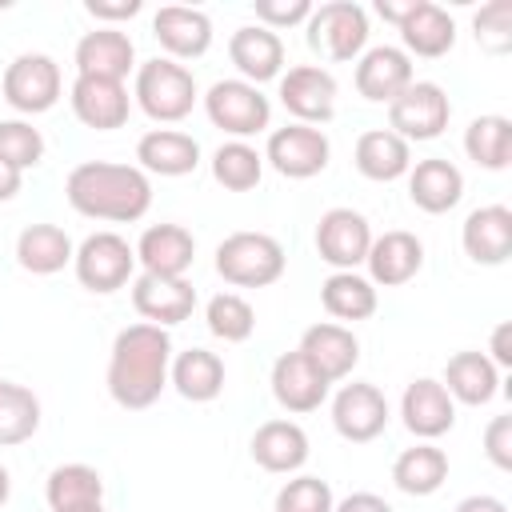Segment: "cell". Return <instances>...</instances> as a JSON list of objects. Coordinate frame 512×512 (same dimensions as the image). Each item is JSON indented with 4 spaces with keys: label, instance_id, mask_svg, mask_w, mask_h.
I'll return each mask as SVG.
<instances>
[{
    "label": "cell",
    "instance_id": "cell-1",
    "mask_svg": "<svg viewBox=\"0 0 512 512\" xmlns=\"http://www.w3.org/2000/svg\"><path fill=\"white\" fill-rule=\"evenodd\" d=\"M172 368V336L148 320L128 324L112 340L108 356V396L120 408H148L160 400Z\"/></svg>",
    "mask_w": 512,
    "mask_h": 512
},
{
    "label": "cell",
    "instance_id": "cell-2",
    "mask_svg": "<svg viewBox=\"0 0 512 512\" xmlns=\"http://www.w3.org/2000/svg\"><path fill=\"white\" fill-rule=\"evenodd\" d=\"M68 204L88 220L132 224L152 208V180L136 164L112 160H84L64 180Z\"/></svg>",
    "mask_w": 512,
    "mask_h": 512
},
{
    "label": "cell",
    "instance_id": "cell-3",
    "mask_svg": "<svg viewBox=\"0 0 512 512\" xmlns=\"http://www.w3.org/2000/svg\"><path fill=\"white\" fill-rule=\"evenodd\" d=\"M140 112L156 124H176L192 112V104L200 100L196 92V80L184 64L168 60V56H156V60H144L136 68V88H132Z\"/></svg>",
    "mask_w": 512,
    "mask_h": 512
},
{
    "label": "cell",
    "instance_id": "cell-4",
    "mask_svg": "<svg viewBox=\"0 0 512 512\" xmlns=\"http://www.w3.org/2000/svg\"><path fill=\"white\" fill-rule=\"evenodd\" d=\"M284 248L268 232H232L216 244V272L236 288H268L284 276Z\"/></svg>",
    "mask_w": 512,
    "mask_h": 512
},
{
    "label": "cell",
    "instance_id": "cell-5",
    "mask_svg": "<svg viewBox=\"0 0 512 512\" xmlns=\"http://www.w3.org/2000/svg\"><path fill=\"white\" fill-rule=\"evenodd\" d=\"M72 268H76V280L88 288V292H116L132 280L136 272V248L120 236V232H92L80 240L76 256H72Z\"/></svg>",
    "mask_w": 512,
    "mask_h": 512
},
{
    "label": "cell",
    "instance_id": "cell-6",
    "mask_svg": "<svg viewBox=\"0 0 512 512\" xmlns=\"http://www.w3.org/2000/svg\"><path fill=\"white\" fill-rule=\"evenodd\" d=\"M204 112H208V120H212L220 132H228V136H236V140L264 132L268 120H272L268 96H264L256 84H248V80H216V84L204 92Z\"/></svg>",
    "mask_w": 512,
    "mask_h": 512
},
{
    "label": "cell",
    "instance_id": "cell-7",
    "mask_svg": "<svg viewBox=\"0 0 512 512\" xmlns=\"http://www.w3.org/2000/svg\"><path fill=\"white\" fill-rule=\"evenodd\" d=\"M452 120V100L432 80H412L392 104H388V128L400 140H436Z\"/></svg>",
    "mask_w": 512,
    "mask_h": 512
},
{
    "label": "cell",
    "instance_id": "cell-8",
    "mask_svg": "<svg viewBox=\"0 0 512 512\" xmlns=\"http://www.w3.org/2000/svg\"><path fill=\"white\" fill-rule=\"evenodd\" d=\"M308 44L328 60H356L368 44V12L356 0H332L312 8Z\"/></svg>",
    "mask_w": 512,
    "mask_h": 512
},
{
    "label": "cell",
    "instance_id": "cell-9",
    "mask_svg": "<svg viewBox=\"0 0 512 512\" xmlns=\"http://www.w3.org/2000/svg\"><path fill=\"white\" fill-rule=\"evenodd\" d=\"M0 88H4L8 108L24 112V116H40V112L56 108V100H60V88H64L60 64L44 52H24L4 68Z\"/></svg>",
    "mask_w": 512,
    "mask_h": 512
},
{
    "label": "cell",
    "instance_id": "cell-10",
    "mask_svg": "<svg viewBox=\"0 0 512 512\" xmlns=\"http://www.w3.org/2000/svg\"><path fill=\"white\" fill-rule=\"evenodd\" d=\"M328 156H332V144L312 124H284L268 136V148H264V160L288 180L320 176L328 168Z\"/></svg>",
    "mask_w": 512,
    "mask_h": 512
},
{
    "label": "cell",
    "instance_id": "cell-11",
    "mask_svg": "<svg viewBox=\"0 0 512 512\" xmlns=\"http://www.w3.org/2000/svg\"><path fill=\"white\" fill-rule=\"evenodd\" d=\"M372 248V224L356 208H328L316 224V252L336 272H356Z\"/></svg>",
    "mask_w": 512,
    "mask_h": 512
},
{
    "label": "cell",
    "instance_id": "cell-12",
    "mask_svg": "<svg viewBox=\"0 0 512 512\" xmlns=\"http://www.w3.org/2000/svg\"><path fill=\"white\" fill-rule=\"evenodd\" d=\"M280 104L296 124H328L336 116V80L320 64H296L280 76Z\"/></svg>",
    "mask_w": 512,
    "mask_h": 512
},
{
    "label": "cell",
    "instance_id": "cell-13",
    "mask_svg": "<svg viewBox=\"0 0 512 512\" xmlns=\"http://www.w3.org/2000/svg\"><path fill=\"white\" fill-rule=\"evenodd\" d=\"M332 424L344 440L368 444L388 428V400L376 384L352 380L332 396Z\"/></svg>",
    "mask_w": 512,
    "mask_h": 512
},
{
    "label": "cell",
    "instance_id": "cell-14",
    "mask_svg": "<svg viewBox=\"0 0 512 512\" xmlns=\"http://www.w3.org/2000/svg\"><path fill=\"white\" fill-rule=\"evenodd\" d=\"M68 100H72L76 120L88 124V128H96V132L124 128L128 124V112H132V100H128L124 80H104V76H76Z\"/></svg>",
    "mask_w": 512,
    "mask_h": 512
},
{
    "label": "cell",
    "instance_id": "cell-15",
    "mask_svg": "<svg viewBox=\"0 0 512 512\" xmlns=\"http://www.w3.org/2000/svg\"><path fill=\"white\" fill-rule=\"evenodd\" d=\"M132 308L156 328L184 324L196 308V288L184 276H148V272H140L132 280Z\"/></svg>",
    "mask_w": 512,
    "mask_h": 512
},
{
    "label": "cell",
    "instance_id": "cell-16",
    "mask_svg": "<svg viewBox=\"0 0 512 512\" xmlns=\"http://www.w3.org/2000/svg\"><path fill=\"white\" fill-rule=\"evenodd\" d=\"M412 80V56L396 44H376L356 60V92L372 104H392Z\"/></svg>",
    "mask_w": 512,
    "mask_h": 512
},
{
    "label": "cell",
    "instance_id": "cell-17",
    "mask_svg": "<svg viewBox=\"0 0 512 512\" xmlns=\"http://www.w3.org/2000/svg\"><path fill=\"white\" fill-rule=\"evenodd\" d=\"M272 396H276V404L284 408V412H316L324 400H328V380L312 368V360L296 348V352H284V356H276V364H272Z\"/></svg>",
    "mask_w": 512,
    "mask_h": 512
},
{
    "label": "cell",
    "instance_id": "cell-18",
    "mask_svg": "<svg viewBox=\"0 0 512 512\" xmlns=\"http://www.w3.org/2000/svg\"><path fill=\"white\" fill-rule=\"evenodd\" d=\"M400 416H404V428L416 436V440H436L444 436L452 424H456V400L444 392L440 380L432 376H420L404 388L400 396Z\"/></svg>",
    "mask_w": 512,
    "mask_h": 512
},
{
    "label": "cell",
    "instance_id": "cell-19",
    "mask_svg": "<svg viewBox=\"0 0 512 512\" xmlns=\"http://www.w3.org/2000/svg\"><path fill=\"white\" fill-rule=\"evenodd\" d=\"M152 36L168 52V60H196L212 48V20L200 8L164 4L152 16Z\"/></svg>",
    "mask_w": 512,
    "mask_h": 512
},
{
    "label": "cell",
    "instance_id": "cell-20",
    "mask_svg": "<svg viewBox=\"0 0 512 512\" xmlns=\"http://www.w3.org/2000/svg\"><path fill=\"white\" fill-rule=\"evenodd\" d=\"M364 264H368V280L372 284L400 288V284H408L424 268V244L412 232L392 228L384 236H372V248L364 256Z\"/></svg>",
    "mask_w": 512,
    "mask_h": 512
},
{
    "label": "cell",
    "instance_id": "cell-21",
    "mask_svg": "<svg viewBox=\"0 0 512 512\" xmlns=\"http://www.w3.org/2000/svg\"><path fill=\"white\" fill-rule=\"evenodd\" d=\"M460 244L468 252V260L476 264H504L512 256V208L504 204H484V208H472L464 228H460Z\"/></svg>",
    "mask_w": 512,
    "mask_h": 512
},
{
    "label": "cell",
    "instance_id": "cell-22",
    "mask_svg": "<svg viewBox=\"0 0 512 512\" xmlns=\"http://www.w3.org/2000/svg\"><path fill=\"white\" fill-rule=\"evenodd\" d=\"M196 260V240L184 224H152L136 240V264L148 276H184Z\"/></svg>",
    "mask_w": 512,
    "mask_h": 512
},
{
    "label": "cell",
    "instance_id": "cell-23",
    "mask_svg": "<svg viewBox=\"0 0 512 512\" xmlns=\"http://www.w3.org/2000/svg\"><path fill=\"white\" fill-rule=\"evenodd\" d=\"M136 68V44L120 28H96L84 32L76 44V76H104L124 80Z\"/></svg>",
    "mask_w": 512,
    "mask_h": 512
},
{
    "label": "cell",
    "instance_id": "cell-24",
    "mask_svg": "<svg viewBox=\"0 0 512 512\" xmlns=\"http://www.w3.org/2000/svg\"><path fill=\"white\" fill-rule=\"evenodd\" d=\"M300 352L312 360V368H316L328 384H336V380H344V376L356 368V360H360V340L352 336V328L324 320V324L304 328Z\"/></svg>",
    "mask_w": 512,
    "mask_h": 512
},
{
    "label": "cell",
    "instance_id": "cell-25",
    "mask_svg": "<svg viewBox=\"0 0 512 512\" xmlns=\"http://www.w3.org/2000/svg\"><path fill=\"white\" fill-rule=\"evenodd\" d=\"M228 56H232L240 80H248V84L260 88L264 80H276L280 68H284V40L276 32L260 28V24H244V28L232 32Z\"/></svg>",
    "mask_w": 512,
    "mask_h": 512
},
{
    "label": "cell",
    "instance_id": "cell-26",
    "mask_svg": "<svg viewBox=\"0 0 512 512\" xmlns=\"http://www.w3.org/2000/svg\"><path fill=\"white\" fill-rule=\"evenodd\" d=\"M408 196H412V204H416L420 212L440 216V212H448V208L460 204V196H464V176H460V168H456L452 160H444V156L416 160V164L408 168Z\"/></svg>",
    "mask_w": 512,
    "mask_h": 512
},
{
    "label": "cell",
    "instance_id": "cell-27",
    "mask_svg": "<svg viewBox=\"0 0 512 512\" xmlns=\"http://www.w3.org/2000/svg\"><path fill=\"white\" fill-rule=\"evenodd\" d=\"M396 28H400V40H404V52L424 56V60H440V56H448L452 44H456V24H452V16H448L440 4H432V0H416V4L408 8V16H404Z\"/></svg>",
    "mask_w": 512,
    "mask_h": 512
},
{
    "label": "cell",
    "instance_id": "cell-28",
    "mask_svg": "<svg viewBox=\"0 0 512 512\" xmlns=\"http://www.w3.org/2000/svg\"><path fill=\"white\" fill-rule=\"evenodd\" d=\"M136 168L148 176H188L200 164V144L176 128H152L136 144Z\"/></svg>",
    "mask_w": 512,
    "mask_h": 512
},
{
    "label": "cell",
    "instance_id": "cell-29",
    "mask_svg": "<svg viewBox=\"0 0 512 512\" xmlns=\"http://www.w3.org/2000/svg\"><path fill=\"white\" fill-rule=\"evenodd\" d=\"M252 460L264 472H296L308 460V432L296 420H264L252 432Z\"/></svg>",
    "mask_w": 512,
    "mask_h": 512
},
{
    "label": "cell",
    "instance_id": "cell-30",
    "mask_svg": "<svg viewBox=\"0 0 512 512\" xmlns=\"http://www.w3.org/2000/svg\"><path fill=\"white\" fill-rule=\"evenodd\" d=\"M352 164L360 176L376 180V184H388V180H400L408 176L412 168V148L408 140H400L392 128H372L356 140V152H352Z\"/></svg>",
    "mask_w": 512,
    "mask_h": 512
},
{
    "label": "cell",
    "instance_id": "cell-31",
    "mask_svg": "<svg viewBox=\"0 0 512 512\" xmlns=\"http://www.w3.org/2000/svg\"><path fill=\"white\" fill-rule=\"evenodd\" d=\"M440 384H444V392H448L452 400L480 408V404H488V400L500 392V368H496L484 352H456V356L448 360Z\"/></svg>",
    "mask_w": 512,
    "mask_h": 512
},
{
    "label": "cell",
    "instance_id": "cell-32",
    "mask_svg": "<svg viewBox=\"0 0 512 512\" xmlns=\"http://www.w3.org/2000/svg\"><path fill=\"white\" fill-rule=\"evenodd\" d=\"M444 480H448V452L436 448L432 440L404 448L392 464V484L404 496H432L444 488Z\"/></svg>",
    "mask_w": 512,
    "mask_h": 512
},
{
    "label": "cell",
    "instance_id": "cell-33",
    "mask_svg": "<svg viewBox=\"0 0 512 512\" xmlns=\"http://www.w3.org/2000/svg\"><path fill=\"white\" fill-rule=\"evenodd\" d=\"M168 380L184 400L208 404V400H216L224 392V360L216 352H208V348H188V352H180L172 360Z\"/></svg>",
    "mask_w": 512,
    "mask_h": 512
},
{
    "label": "cell",
    "instance_id": "cell-34",
    "mask_svg": "<svg viewBox=\"0 0 512 512\" xmlns=\"http://www.w3.org/2000/svg\"><path fill=\"white\" fill-rule=\"evenodd\" d=\"M72 256H76V248H72L68 232L56 224H28L16 236V260L32 276H52L64 264H72Z\"/></svg>",
    "mask_w": 512,
    "mask_h": 512
},
{
    "label": "cell",
    "instance_id": "cell-35",
    "mask_svg": "<svg viewBox=\"0 0 512 512\" xmlns=\"http://www.w3.org/2000/svg\"><path fill=\"white\" fill-rule=\"evenodd\" d=\"M44 500H48L52 512L100 504L104 500V480H100V472L92 464H60L44 480Z\"/></svg>",
    "mask_w": 512,
    "mask_h": 512
},
{
    "label": "cell",
    "instance_id": "cell-36",
    "mask_svg": "<svg viewBox=\"0 0 512 512\" xmlns=\"http://www.w3.org/2000/svg\"><path fill=\"white\" fill-rule=\"evenodd\" d=\"M320 304L336 320H368L376 312V284L360 272H332L320 284Z\"/></svg>",
    "mask_w": 512,
    "mask_h": 512
},
{
    "label": "cell",
    "instance_id": "cell-37",
    "mask_svg": "<svg viewBox=\"0 0 512 512\" xmlns=\"http://www.w3.org/2000/svg\"><path fill=\"white\" fill-rule=\"evenodd\" d=\"M464 152L488 172H504L512 164V120L508 116H476L464 128Z\"/></svg>",
    "mask_w": 512,
    "mask_h": 512
},
{
    "label": "cell",
    "instance_id": "cell-38",
    "mask_svg": "<svg viewBox=\"0 0 512 512\" xmlns=\"http://www.w3.org/2000/svg\"><path fill=\"white\" fill-rule=\"evenodd\" d=\"M40 428V400L32 388L0 380V448L32 440Z\"/></svg>",
    "mask_w": 512,
    "mask_h": 512
},
{
    "label": "cell",
    "instance_id": "cell-39",
    "mask_svg": "<svg viewBox=\"0 0 512 512\" xmlns=\"http://www.w3.org/2000/svg\"><path fill=\"white\" fill-rule=\"evenodd\" d=\"M212 176L228 192H248L264 176V156L248 140H228L212 152Z\"/></svg>",
    "mask_w": 512,
    "mask_h": 512
},
{
    "label": "cell",
    "instance_id": "cell-40",
    "mask_svg": "<svg viewBox=\"0 0 512 512\" xmlns=\"http://www.w3.org/2000/svg\"><path fill=\"white\" fill-rule=\"evenodd\" d=\"M204 320H208V332L224 344H244L256 328V312L240 292H216L204 308Z\"/></svg>",
    "mask_w": 512,
    "mask_h": 512
},
{
    "label": "cell",
    "instance_id": "cell-41",
    "mask_svg": "<svg viewBox=\"0 0 512 512\" xmlns=\"http://www.w3.org/2000/svg\"><path fill=\"white\" fill-rule=\"evenodd\" d=\"M44 160V136L28 120H0V164L16 168L20 176Z\"/></svg>",
    "mask_w": 512,
    "mask_h": 512
},
{
    "label": "cell",
    "instance_id": "cell-42",
    "mask_svg": "<svg viewBox=\"0 0 512 512\" xmlns=\"http://www.w3.org/2000/svg\"><path fill=\"white\" fill-rule=\"evenodd\" d=\"M332 488L320 476H292L280 492H276V512H332Z\"/></svg>",
    "mask_w": 512,
    "mask_h": 512
},
{
    "label": "cell",
    "instance_id": "cell-43",
    "mask_svg": "<svg viewBox=\"0 0 512 512\" xmlns=\"http://www.w3.org/2000/svg\"><path fill=\"white\" fill-rule=\"evenodd\" d=\"M472 28H476V40H480L488 52H504V48L512 44V4H508V0L484 4V8L472 16Z\"/></svg>",
    "mask_w": 512,
    "mask_h": 512
},
{
    "label": "cell",
    "instance_id": "cell-44",
    "mask_svg": "<svg viewBox=\"0 0 512 512\" xmlns=\"http://www.w3.org/2000/svg\"><path fill=\"white\" fill-rule=\"evenodd\" d=\"M252 12L260 20V28L276 32V28H292V24L308 20L312 16V4L308 0H256Z\"/></svg>",
    "mask_w": 512,
    "mask_h": 512
},
{
    "label": "cell",
    "instance_id": "cell-45",
    "mask_svg": "<svg viewBox=\"0 0 512 512\" xmlns=\"http://www.w3.org/2000/svg\"><path fill=\"white\" fill-rule=\"evenodd\" d=\"M484 452H488V460H492L500 472L512 468V416H496V420L484 428Z\"/></svg>",
    "mask_w": 512,
    "mask_h": 512
},
{
    "label": "cell",
    "instance_id": "cell-46",
    "mask_svg": "<svg viewBox=\"0 0 512 512\" xmlns=\"http://www.w3.org/2000/svg\"><path fill=\"white\" fill-rule=\"evenodd\" d=\"M88 8V16H96V20H132L136 12H140V0H88L84 4Z\"/></svg>",
    "mask_w": 512,
    "mask_h": 512
},
{
    "label": "cell",
    "instance_id": "cell-47",
    "mask_svg": "<svg viewBox=\"0 0 512 512\" xmlns=\"http://www.w3.org/2000/svg\"><path fill=\"white\" fill-rule=\"evenodd\" d=\"M332 512H392V504L384 496H376V492H352Z\"/></svg>",
    "mask_w": 512,
    "mask_h": 512
},
{
    "label": "cell",
    "instance_id": "cell-48",
    "mask_svg": "<svg viewBox=\"0 0 512 512\" xmlns=\"http://www.w3.org/2000/svg\"><path fill=\"white\" fill-rule=\"evenodd\" d=\"M496 368H508L512 364V324H496L492 328V356H488Z\"/></svg>",
    "mask_w": 512,
    "mask_h": 512
},
{
    "label": "cell",
    "instance_id": "cell-49",
    "mask_svg": "<svg viewBox=\"0 0 512 512\" xmlns=\"http://www.w3.org/2000/svg\"><path fill=\"white\" fill-rule=\"evenodd\" d=\"M452 512H508V504L496 500V496H484V492H480V496H464Z\"/></svg>",
    "mask_w": 512,
    "mask_h": 512
},
{
    "label": "cell",
    "instance_id": "cell-50",
    "mask_svg": "<svg viewBox=\"0 0 512 512\" xmlns=\"http://www.w3.org/2000/svg\"><path fill=\"white\" fill-rule=\"evenodd\" d=\"M20 184H24V176H20L16 168L0 164V204H4V200H12V196L20 192Z\"/></svg>",
    "mask_w": 512,
    "mask_h": 512
},
{
    "label": "cell",
    "instance_id": "cell-51",
    "mask_svg": "<svg viewBox=\"0 0 512 512\" xmlns=\"http://www.w3.org/2000/svg\"><path fill=\"white\" fill-rule=\"evenodd\" d=\"M416 0H404V4H392V0H376V12L384 16V20H392V24H400L404 16H408V8H412Z\"/></svg>",
    "mask_w": 512,
    "mask_h": 512
},
{
    "label": "cell",
    "instance_id": "cell-52",
    "mask_svg": "<svg viewBox=\"0 0 512 512\" xmlns=\"http://www.w3.org/2000/svg\"><path fill=\"white\" fill-rule=\"evenodd\" d=\"M8 492H12V476H8V468L0 464V508L8 504Z\"/></svg>",
    "mask_w": 512,
    "mask_h": 512
},
{
    "label": "cell",
    "instance_id": "cell-53",
    "mask_svg": "<svg viewBox=\"0 0 512 512\" xmlns=\"http://www.w3.org/2000/svg\"><path fill=\"white\" fill-rule=\"evenodd\" d=\"M68 512H104V504H84V508H68Z\"/></svg>",
    "mask_w": 512,
    "mask_h": 512
}]
</instances>
